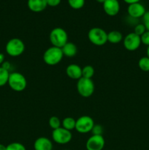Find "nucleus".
Segmentation results:
<instances>
[{
  "label": "nucleus",
  "instance_id": "obj_25",
  "mask_svg": "<svg viewBox=\"0 0 149 150\" xmlns=\"http://www.w3.org/2000/svg\"><path fill=\"white\" fill-rule=\"evenodd\" d=\"M146 31L147 30H146L145 27L143 23H138V24H137L135 26H134V32H134V34H136L137 35H138V36L140 37L141 35H143Z\"/></svg>",
  "mask_w": 149,
  "mask_h": 150
},
{
  "label": "nucleus",
  "instance_id": "obj_26",
  "mask_svg": "<svg viewBox=\"0 0 149 150\" xmlns=\"http://www.w3.org/2000/svg\"><path fill=\"white\" fill-rule=\"evenodd\" d=\"M92 135H96V136H102L104 132L103 127L101 125H94V126L92 128L91 131Z\"/></svg>",
  "mask_w": 149,
  "mask_h": 150
},
{
  "label": "nucleus",
  "instance_id": "obj_3",
  "mask_svg": "<svg viewBox=\"0 0 149 150\" xmlns=\"http://www.w3.org/2000/svg\"><path fill=\"white\" fill-rule=\"evenodd\" d=\"M9 86L10 89L15 92H22L27 86V81L26 77L22 73L18 72H13L10 73L8 79Z\"/></svg>",
  "mask_w": 149,
  "mask_h": 150
},
{
  "label": "nucleus",
  "instance_id": "obj_20",
  "mask_svg": "<svg viewBox=\"0 0 149 150\" xmlns=\"http://www.w3.org/2000/svg\"><path fill=\"white\" fill-rule=\"evenodd\" d=\"M94 75V68L91 65H86L82 68V77L91 79Z\"/></svg>",
  "mask_w": 149,
  "mask_h": 150
},
{
  "label": "nucleus",
  "instance_id": "obj_32",
  "mask_svg": "<svg viewBox=\"0 0 149 150\" xmlns=\"http://www.w3.org/2000/svg\"><path fill=\"white\" fill-rule=\"evenodd\" d=\"M4 55L2 54V53H0V66H1V64L4 62Z\"/></svg>",
  "mask_w": 149,
  "mask_h": 150
},
{
  "label": "nucleus",
  "instance_id": "obj_34",
  "mask_svg": "<svg viewBox=\"0 0 149 150\" xmlns=\"http://www.w3.org/2000/svg\"><path fill=\"white\" fill-rule=\"evenodd\" d=\"M146 56L149 58V46L147 47V50H146Z\"/></svg>",
  "mask_w": 149,
  "mask_h": 150
},
{
  "label": "nucleus",
  "instance_id": "obj_31",
  "mask_svg": "<svg viewBox=\"0 0 149 150\" xmlns=\"http://www.w3.org/2000/svg\"><path fill=\"white\" fill-rule=\"evenodd\" d=\"M127 4H133V3H137V2H140V0H124Z\"/></svg>",
  "mask_w": 149,
  "mask_h": 150
},
{
  "label": "nucleus",
  "instance_id": "obj_24",
  "mask_svg": "<svg viewBox=\"0 0 149 150\" xmlns=\"http://www.w3.org/2000/svg\"><path fill=\"white\" fill-rule=\"evenodd\" d=\"M7 150H26L23 144L19 142H13L7 146Z\"/></svg>",
  "mask_w": 149,
  "mask_h": 150
},
{
  "label": "nucleus",
  "instance_id": "obj_36",
  "mask_svg": "<svg viewBox=\"0 0 149 150\" xmlns=\"http://www.w3.org/2000/svg\"><path fill=\"white\" fill-rule=\"evenodd\" d=\"M65 150H67V149H65Z\"/></svg>",
  "mask_w": 149,
  "mask_h": 150
},
{
  "label": "nucleus",
  "instance_id": "obj_35",
  "mask_svg": "<svg viewBox=\"0 0 149 150\" xmlns=\"http://www.w3.org/2000/svg\"><path fill=\"white\" fill-rule=\"evenodd\" d=\"M96 1H97V2L102 3V4H103V3L105 1V0H96Z\"/></svg>",
  "mask_w": 149,
  "mask_h": 150
},
{
  "label": "nucleus",
  "instance_id": "obj_18",
  "mask_svg": "<svg viewBox=\"0 0 149 150\" xmlns=\"http://www.w3.org/2000/svg\"><path fill=\"white\" fill-rule=\"evenodd\" d=\"M75 125H76V120H74L73 117H65L64 120L61 122V125L62 127L67 130L72 131V130L75 129Z\"/></svg>",
  "mask_w": 149,
  "mask_h": 150
},
{
  "label": "nucleus",
  "instance_id": "obj_5",
  "mask_svg": "<svg viewBox=\"0 0 149 150\" xmlns=\"http://www.w3.org/2000/svg\"><path fill=\"white\" fill-rule=\"evenodd\" d=\"M5 51L10 57H19L24 52L25 44L19 38H12L6 44Z\"/></svg>",
  "mask_w": 149,
  "mask_h": 150
},
{
  "label": "nucleus",
  "instance_id": "obj_2",
  "mask_svg": "<svg viewBox=\"0 0 149 150\" xmlns=\"http://www.w3.org/2000/svg\"><path fill=\"white\" fill-rule=\"evenodd\" d=\"M49 40L52 46L61 48L68 42V35L63 28L56 27L50 32Z\"/></svg>",
  "mask_w": 149,
  "mask_h": 150
},
{
  "label": "nucleus",
  "instance_id": "obj_30",
  "mask_svg": "<svg viewBox=\"0 0 149 150\" xmlns=\"http://www.w3.org/2000/svg\"><path fill=\"white\" fill-rule=\"evenodd\" d=\"M1 67H4V68L6 69V70H9L10 68V64L8 62H4L1 64Z\"/></svg>",
  "mask_w": 149,
  "mask_h": 150
},
{
  "label": "nucleus",
  "instance_id": "obj_27",
  "mask_svg": "<svg viewBox=\"0 0 149 150\" xmlns=\"http://www.w3.org/2000/svg\"><path fill=\"white\" fill-rule=\"evenodd\" d=\"M140 40H141V43L149 46V31H146L143 35H141Z\"/></svg>",
  "mask_w": 149,
  "mask_h": 150
},
{
  "label": "nucleus",
  "instance_id": "obj_4",
  "mask_svg": "<svg viewBox=\"0 0 149 150\" xmlns=\"http://www.w3.org/2000/svg\"><path fill=\"white\" fill-rule=\"evenodd\" d=\"M89 41L96 46H102L108 42V33L103 29L93 27L88 32Z\"/></svg>",
  "mask_w": 149,
  "mask_h": 150
},
{
  "label": "nucleus",
  "instance_id": "obj_9",
  "mask_svg": "<svg viewBox=\"0 0 149 150\" xmlns=\"http://www.w3.org/2000/svg\"><path fill=\"white\" fill-rule=\"evenodd\" d=\"M124 46L127 51H134L140 48L141 45L140 37L134 34V32L129 33L123 40Z\"/></svg>",
  "mask_w": 149,
  "mask_h": 150
},
{
  "label": "nucleus",
  "instance_id": "obj_14",
  "mask_svg": "<svg viewBox=\"0 0 149 150\" xmlns=\"http://www.w3.org/2000/svg\"><path fill=\"white\" fill-rule=\"evenodd\" d=\"M66 74L71 79L78 80L82 78V67L77 64H70L66 68Z\"/></svg>",
  "mask_w": 149,
  "mask_h": 150
},
{
  "label": "nucleus",
  "instance_id": "obj_1",
  "mask_svg": "<svg viewBox=\"0 0 149 150\" xmlns=\"http://www.w3.org/2000/svg\"><path fill=\"white\" fill-rule=\"evenodd\" d=\"M63 57H64V55H63L61 48L51 46L45 50L42 59H43L44 62L48 65L55 66L60 63Z\"/></svg>",
  "mask_w": 149,
  "mask_h": 150
},
{
  "label": "nucleus",
  "instance_id": "obj_21",
  "mask_svg": "<svg viewBox=\"0 0 149 150\" xmlns=\"http://www.w3.org/2000/svg\"><path fill=\"white\" fill-rule=\"evenodd\" d=\"M138 67L142 71L149 72V58L147 56L140 59L138 62Z\"/></svg>",
  "mask_w": 149,
  "mask_h": 150
},
{
  "label": "nucleus",
  "instance_id": "obj_8",
  "mask_svg": "<svg viewBox=\"0 0 149 150\" xmlns=\"http://www.w3.org/2000/svg\"><path fill=\"white\" fill-rule=\"evenodd\" d=\"M52 139L54 142L58 144H67L71 142L72 135L71 131L61 127L53 130L52 132Z\"/></svg>",
  "mask_w": 149,
  "mask_h": 150
},
{
  "label": "nucleus",
  "instance_id": "obj_16",
  "mask_svg": "<svg viewBox=\"0 0 149 150\" xmlns=\"http://www.w3.org/2000/svg\"><path fill=\"white\" fill-rule=\"evenodd\" d=\"M63 55L64 57L72 58L74 57L77 53V48L74 43L72 42H67L64 46L61 48Z\"/></svg>",
  "mask_w": 149,
  "mask_h": 150
},
{
  "label": "nucleus",
  "instance_id": "obj_29",
  "mask_svg": "<svg viewBox=\"0 0 149 150\" xmlns=\"http://www.w3.org/2000/svg\"><path fill=\"white\" fill-rule=\"evenodd\" d=\"M48 6L50 7H56L61 3V0H46Z\"/></svg>",
  "mask_w": 149,
  "mask_h": 150
},
{
  "label": "nucleus",
  "instance_id": "obj_13",
  "mask_svg": "<svg viewBox=\"0 0 149 150\" xmlns=\"http://www.w3.org/2000/svg\"><path fill=\"white\" fill-rule=\"evenodd\" d=\"M34 150H53V143L48 138L39 137L34 143Z\"/></svg>",
  "mask_w": 149,
  "mask_h": 150
},
{
  "label": "nucleus",
  "instance_id": "obj_28",
  "mask_svg": "<svg viewBox=\"0 0 149 150\" xmlns=\"http://www.w3.org/2000/svg\"><path fill=\"white\" fill-rule=\"evenodd\" d=\"M143 24H144L146 30L149 31V10L146 11L144 16H143Z\"/></svg>",
  "mask_w": 149,
  "mask_h": 150
},
{
  "label": "nucleus",
  "instance_id": "obj_11",
  "mask_svg": "<svg viewBox=\"0 0 149 150\" xmlns=\"http://www.w3.org/2000/svg\"><path fill=\"white\" fill-rule=\"evenodd\" d=\"M127 12L130 17L133 18H140L141 17L143 18V16L145 13L146 10L143 4L140 2H137L129 4Z\"/></svg>",
  "mask_w": 149,
  "mask_h": 150
},
{
  "label": "nucleus",
  "instance_id": "obj_10",
  "mask_svg": "<svg viewBox=\"0 0 149 150\" xmlns=\"http://www.w3.org/2000/svg\"><path fill=\"white\" fill-rule=\"evenodd\" d=\"M105 144V141L103 136L92 135L86 142V148L87 150H102Z\"/></svg>",
  "mask_w": 149,
  "mask_h": 150
},
{
  "label": "nucleus",
  "instance_id": "obj_7",
  "mask_svg": "<svg viewBox=\"0 0 149 150\" xmlns=\"http://www.w3.org/2000/svg\"><path fill=\"white\" fill-rule=\"evenodd\" d=\"M94 125V122L91 117L86 115L82 116L76 120L75 130L78 133L85 134L91 131Z\"/></svg>",
  "mask_w": 149,
  "mask_h": 150
},
{
  "label": "nucleus",
  "instance_id": "obj_22",
  "mask_svg": "<svg viewBox=\"0 0 149 150\" xmlns=\"http://www.w3.org/2000/svg\"><path fill=\"white\" fill-rule=\"evenodd\" d=\"M48 125H49L50 127L53 130L61 127V122L60 121L58 117L56 116H53V117H50L49 120H48Z\"/></svg>",
  "mask_w": 149,
  "mask_h": 150
},
{
  "label": "nucleus",
  "instance_id": "obj_6",
  "mask_svg": "<svg viewBox=\"0 0 149 150\" xmlns=\"http://www.w3.org/2000/svg\"><path fill=\"white\" fill-rule=\"evenodd\" d=\"M95 86L92 79L80 78L77 82V90L79 95L83 98H89L94 92Z\"/></svg>",
  "mask_w": 149,
  "mask_h": 150
},
{
  "label": "nucleus",
  "instance_id": "obj_33",
  "mask_svg": "<svg viewBox=\"0 0 149 150\" xmlns=\"http://www.w3.org/2000/svg\"><path fill=\"white\" fill-rule=\"evenodd\" d=\"M0 150H7V146H4V144H0Z\"/></svg>",
  "mask_w": 149,
  "mask_h": 150
},
{
  "label": "nucleus",
  "instance_id": "obj_19",
  "mask_svg": "<svg viewBox=\"0 0 149 150\" xmlns=\"http://www.w3.org/2000/svg\"><path fill=\"white\" fill-rule=\"evenodd\" d=\"M9 76H10L9 70L0 66V87L7 84L8 82Z\"/></svg>",
  "mask_w": 149,
  "mask_h": 150
},
{
  "label": "nucleus",
  "instance_id": "obj_12",
  "mask_svg": "<svg viewBox=\"0 0 149 150\" xmlns=\"http://www.w3.org/2000/svg\"><path fill=\"white\" fill-rule=\"evenodd\" d=\"M103 10L108 16H115L120 11V3L118 0H105L103 3Z\"/></svg>",
  "mask_w": 149,
  "mask_h": 150
},
{
  "label": "nucleus",
  "instance_id": "obj_15",
  "mask_svg": "<svg viewBox=\"0 0 149 150\" xmlns=\"http://www.w3.org/2000/svg\"><path fill=\"white\" fill-rule=\"evenodd\" d=\"M27 5L32 12L39 13L45 10L48 4L46 0H28Z\"/></svg>",
  "mask_w": 149,
  "mask_h": 150
},
{
  "label": "nucleus",
  "instance_id": "obj_17",
  "mask_svg": "<svg viewBox=\"0 0 149 150\" xmlns=\"http://www.w3.org/2000/svg\"><path fill=\"white\" fill-rule=\"evenodd\" d=\"M123 40V35L119 31L113 30L108 33V42L112 44H117Z\"/></svg>",
  "mask_w": 149,
  "mask_h": 150
},
{
  "label": "nucleus",
  "instance_id": "obj_23",
  "mask_svg": "<svg viewBox=\"0 0 149 150\" xmlns=\"http://www.w3.org/2000/svg\"><path fill=\"white\" fill-rule=\"evenodd\" d=\"M67 1L69 5L74 10L82 8L85 4V0H67Z\"/></svg>",
  "mask_w": 149,
  "mask_h": 150
}]
</instances>
